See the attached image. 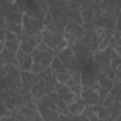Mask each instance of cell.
Returning <instances> with one entry per match:
<instances>
[{
  "label": "cell",
  "mask_w": 121,
  "mask_h": 121,
  "mask_svg": "<svg viewBox=\"0 0 121 121\" xmlns=\"http://www.w3.org/2000/svg\"><path fill=\"white\" fill-rule=\"evenodd\" d=\"M66 85L70 87V90L73 91L75 94L80 96L82 90H83V85H82V75H80V70H72V75H70V79L66 82Z\"/></svg>",
  "instance_id": "obj_15"
},
{
  "label": "cell",
  "mask_w": 121,
  "mask_h": 121,
  "mask_svg": "<svg viewBox=\"0 0 121 121\" xmlns=\"http://www.w3.org/2000/svg\"><path fill=\"white\" fill-rule=\"evenodd\" d=\"M16 6L23 14L42 21L45 18V14L49 11L47 0H16Z\"/></svg>",
  "instance_id": "obj_1"
},
{
  "label": "cell",
  "mask_w": 121,
  "mask_h": 121,
  "mask_svg": "<svg viewBox=\"0 0 121 121\" xmlns=\"http://www.w3.org/2000/svg\"><path fill=\"white\" fill-rule=\"evenodd\" d=\"M99 121H114V120H111V118H110V120H99Z\"/></svg>",
  "instance_id": "obj_34"
},
{
  "label": "cell",
  "mask_w": 121,
  "mask_h": 121,
  "mask_svg": "<svg viewBox=\"0 0 121 121\" xmlns=\"http://www.w3.org/2000/svg\"><path fill=\"white\" fill-rule=\"evenodd\" d=\"M20 79H21V85L26 90L30 91V89L39 80V75L31 72V70H20Z\"/></svg>",
  "instance_id": "obj_16"
},
{
  "label": "cell",
  "mask_w": 121,
  "mask_h": 121,
  "mask_svg": "<svg viewBox=\"0 0 121 121\" xmlns=\"http://www.w3.org/2000/svg\"><path fill=\"white\" fill-rule=\"evenodd\" d=\"M114 103H121V82L117 78L114 79L113 87H111V90L108 91V94H107V97H106V100H104L103 104H106L107 107H110Z\"/></svg>",
  "instance_id": "obj_12"
},
{
  "label": "cell",
  "mask_w": 121,
  "mask_h": 121,
  "mask_svg": "<svg viewBox=\"0 0 121 121\" xmlns=\"http://www.w3.org/2000/svg\"><path fill=\"white\" fill-rule=\"evenodd\" d=\"M56 56H58L59 60L65 65L66 69H69V70H76V69H78L76 56H75V52H73L72 47H66V48H63ZM78 70H79V69H78Z\"/></svg>",
  "instance_id": "obj_9"
},
{
  "label": "cell",
  "mask_w": 121,
  "mask_h": 121,
  "mask_svg": "<svg viewBox=\"0 0 121 121\" xmlns=\"http://www.w3.org/2000/svg\"><path fill=\"white\" fill-rule=\"evenodd\" d=\"M72 49L75 52V56H76V63H78V69L80 70L90 59H93V51L87 45H83V44H76V45H72Z\"/></svg>",
  "instance_id": "obj_7"
},
{
  "label": "cell",
  "mask_w": 121,
  "mask_h": 121,
  "mask_svg": "<svg viewBox=\"0 0 121 121\" xmlns=\"http://www.w3.org/2000/svg\"><path fill=\"white\" fill-rule=\"evenodd\" d=\"M55 121H80V116H66L60 113Z\"/></svg>",
  "instance_id": "obj_27"
},
{
  "label": "cell",
  "mask_w": 121,
  "mask_h": 121,
  "mask_svg": "<svg viewBox=\"0 0 121 121\" xmlns=\"http://www.w3.org/2000/svg\"><path fill=\"white\" fill-rule=\"evenodd\" d=\"M80 121H90L87 117H85V116H80Z\"/></svg>",
  "instance_id": "obj_31"
},
{
  "label": "cell",
  "mask_w": 121,
  "mask_h": 121,
  "mask_svg": "<svg viewBox=\"0 0 121 121\" xmlns=\"http://www.w3.org/2000/svg\"><path fill=\"white\" fill-rule=\"evenodd\" d=\"M17 56V68L20 70H31L32 69V55L16 54Z\"/></svg>",
  "instance_id": "obj_22"
},
{
  "label": "cell",
  "mask_w": 121,
  "mask_h": 121,
  "mask_svg": "<svg viewBox=\"0 0 121 121\" xmlns=\"http://www.w3.org/2000/svg\"><path fill=\"white\" fill-rule=\"evenodd\" d=\"M83 35H85V28H83V26L79 24V23H76V21L69 20L68 24H66L65 28H63V38H65L68 47L80 44Z\"/></svg>",
  "instance_id": "obj_3"
},
{
  "label": "cell",
  "mask_w": 121,
  "mask_h": 121,
  "mask_svg": "<svg viewBox=\"0 0 121 121\" xmlns=\"http://www.w3.org/2000/svg\"><path fill=\"white\" fill-rule=\"evenodd\" d=\"M39 78H41L45 83H48L49 86H52V87H55V86H56V83H58V80H56V78H55L54 72L51 70V68H47L45 70H42V72L39 73Z\"/></svg>",
  "instance_id": "obj_24"
},
{
  "label": "cell",
  "mask_w": 121,
  "mask_h": 121,
  "mask_svg": "<svg viewBox=\"0 0 121 121\" xmlns=\"http://www.w3.org/2000/svg\"><path fill=\"white\" fill-rule=\"evenodd\" d=\"M55 91L59 94V97L66 103V104H68V106L80 97V96L75 94L73 91L70 90V87H69L66 83H56V86H55Z\"/></svg>",
  "instance_id": "obj_11"
},
{
  "label": "cell",
  "mask_w": 121,
  "mask_h": 121,
  "mask_svg": "<svg viewBox=\"0 0 121 121\" xmlns=\"http://www.w3.org/2000/svg\"><path fill=\"white\" fill-rule=\"evenodd\" d=\"M96 83H97L100 87H103V89H106L107 91H110L111 90V87H113L114 80H111L106 73H99L97 78H96Z\"/></svg>",
  "instance_id": "obj_23"
},
{
  "label": "cell",
  "mask_w": 121,
  "mask_h": 121,
  "mask_svg": "<svg viewBox=\"0 0 121 121\" xmlns=\"http://www.w3.org/2000/svg\"><path fill=\"white\" fill-rule=\"evenodd\" d=\"M7 1H13V3H16V0H7Z\"/></svg>",
  "instance_id": "obj_35"
},
{
  "label": "cell",
  "mask_w": 121,
  "mask_h": 121,
  "mask_svg": "<svg viewBox=\"0 0 121 121\" xmlns=\"http://www.w3.org/2000/svg\"><path fill=\"white\" fill-rule=\"evenodd\" d=\"M6 35H7V30L3 28V27H0V42H4Z\"/></svg>",
  "instance_id": "obj_28"
},
{
  "label": "cell",
  "mask_w": 121,
  "mask_h": 121,
  "mask_svg": "<svg viewBox=\"0 0 121 121\" xmlns=\"http://www.w3.org/2000/svg\"><path fill=\"white\" fill-rule=\"evenodd\" d=\"M55 90V87H52V86H49L48 83H45L41 78H39V80L32 86L30 89V93H31V97H32V100L37 103L41 97H44L45 94H48L49 91H54Z\"/></svg>",
  "instance_id": "obj_10"
},
{
  "label": "cell",
  "mask_w": 121,
  "mask_h": 121,
  "mask_svg": "<svg viewBox=\"0 0 121 121\" xmlns=\"http://www.w3.org/2000/svg\"><path fill=\"white\" fill-rule=\"evenodd\" d=\"M0 121H14V117H9V116H4V117H0Z\"/></svg>",
  "instance_id": "obj_29"
},
{
  "label": "cell",
  "mask_w": 121,
  "mask_h": 121,
  "mask_svg": "<svg viewBox=\"0 0 121 121\" xmlns=\"http://www.w3.org/2000/svg\"><path fill=\"white\" fill-rule=\"evenodd\" d=\"M114 121H121V114H120V116H118V117H117V118H116Z\"/></svg>",
  "instance_id": "obj_33"
},
{
  "label": "cell",
  "mask_w": 121,
  "mask_h": 121,
  "mask_svg": "<svg viewBox=\"0 0 121 121\" xmlns=\"http://www.w3.org/2000/svg\"><path fill=\"white\" fill-rule=\"evenodd\" d=\"M110 65H111V69L117 70V68L121 66V56L110 48Z\"/></svg>",
  "instance_id": "obj_26"
},
{
  "label": "cell",
  "mask_w": 121,
  "mask_h": 121,
  "mask_svg": "<svg viewBox=\"0 0 121 121\" xmlns=\"http://www.w3.org/2000/svg\"><path fill=\"white\" fill-rule=\"evenodd\" d=\"M80 97L89 104V106H94V104H103V100L100 99L97 90L93 87V86H89V87H83L82 90V94Z\"/></svg>",
  "instance_id": "obj_14"
},
{
  "label": "cell",
  "mask_w": 121,
  "mask_h": 121,
  "mask_svg": "<svg viewBox=\"0 0 121 121\" xmlns=\"http://www.w3.org/2000/svg\"><path fill=\"white\" fill-rule=\"evenodd\" d=\"M0 63L3 65H7V66H17V56H16V52L7 49V48H3L1 54H0Z\"/></svg>",
  "instance_id": "obj_21"
},
{
  "label": "cell",
  "mask_w": 121,
  "mask_h": 121,
  "mask_svg": "<svg viewBox=\"0 0 121 121\" xmlns=\"http://www.w3.org/2000/svg\"><path fill=\"white\" fill-rule=\"evenodd\" d=\"M108 48H111L113 51H116V52L121 56V31L116 30L113 38H111V41H110V47H108Z\"/></svg>",
  "instance_id": "obj_25"
},
{
  "label": "cell",
  "mask_w": 121,
  "mask_h": 121,
  "mask_svg": "<svg viewBox=\"0 0 121 121\" xmlns=\"http://www.w3.org/2000/svg\"><path fill=\"white\" fill-rule=\"evenodd\" d=\"M3 48H4V45H3V42H0V54H1V51H3Z\"/></svg>",
  "instance_id": "obj_32"
},
{
  "label": "cell",
  "mask_w": 121,
  "mask_h": 121,
  "mask_svg": "<svg viewBox=\"0 0 121 121\" xmlns=\"http://www.w3.org/2000/svg\"><path fill=\"white\" fill-rule=\"evenodd\" d=\"M55 56L56 55L54 52H48V51H44L41 48H37L32 52V69H31V72L39 75L42 70H45L47 68L51 66V62Z\"/></svg>",
  "instance_id": "obj_2"
},
{
  "label": "cell",
  "mask_w": 121,
  "mask_h": 121,
  "mask_svg": "<svg viewBox=\"0 0 121 121\" xmlns=\"http://www.w3.org/2000/svg\"><path fill=\"white\" fill-rule=\"evenodd\" d=\"M14 121H42V117L39 116L38 110H32L30 107L24 106L20 108Z\"/></svg>",
  "instance_id": "obj_13"
},
{
  "label": "cell",
  "mask_w": 121,
  "mask_h": 121,
  "mask_svg": "<svg viewBox=\"0 0 121 121\" xmlns=\"http://www.w3.org/2000/svg\"><path fill=\"white\" fill-rule=\"evenodd\" d=\"M37 110H38L39 116L42 117L44 121H55L56 117L60 114L59 111H56L54 108H49L47 106H42V104H37Z\"/></svg>",
  "instance_id": "obj_19"
},
{
  "label": "cell",
  "mask_w": 121,
  "mask_h": 121,
  "mask_svg": "<svg viewBox=\"0 0 121 121\" xmlns=\"http://www.w3.org/2000/svg\"><path fill=\"white\" fill-rule=\"evenodd\" d=\"M51 70L54 72V75H55V78H56V80H58V83H66L69 79H70V75H72V70H69V69H66L65 68V65L62 63L59 60L58 56H55L52 62H51Z\"/></svg>",
  "instance_id": "obj_8"
},
{
  "label": "cell",
  "mask_w": 121,
  "mask_h": 121,
  "mask_svg": "<svg viewBox=\"0 0 121 121\" xmlns=\"http://www.w3.org/2000/svg\"><path fill=\"white\" fill-rule=\"evenodd\" d=\"M45 28V24L42 20L32 18L30 16H23V35H38Z\"/></svg>",
  "instance_id": "obj_6"
},
{
  "label": "cell",
  "mask_w": 121,
  "mask_h": 121,
  "mask_svg": "<svg viewBox=\"0 0 121 121\" xmlns=\"http://www.w3.org/2000/svg\"><path fill=\"white\" fill-rule=\"evenodd\" d=\"M117 79L121 82V66H118V68H117Z\"/></svg>",
  "instance_id": "obj_30"
},
{
  "label": "cell",
  "mask_w": 121,
  "mask_h": 121,
  "mask_svg": "<svg viewBox=\"0 0 121 121\" xmlns=\"http://www.w3.org/2000/svg\"><path fill=\"white\" fill-rule=\"evenodd\" d=\"M20 44H21V35L16 34V32H11V31H7V35H6V39L3 42L4 48L13 51V52H17L18 48H20Z\"/></svg>",
  "instance_id": "obj_17"
},
{
  "label": "cell",
  "mask_w": 121,
  "mask_h": 121,
  "mask_svg": "<svg viewBox=\"0 0 121 121\" xmlns=\"http://www.w3.org/2000/svg\"><path fill=\"white\" fill-rule=\"evenodd\" d=\"M41 35H42V42H44L47 47H49L54 52H56V55L59 54L63 48L68 47V44H66V41H65V38H63V34L54 32V31L48 30V28L45 27V28L42 30V32H41Z\"/></svg>",
  "instance_id": "obj_4"
},
{
  "label": "cell",
  "mask_w": 121,
  "mask_h": 121,
  "mask_svg": "<svg viewBox=\"0 0 121 121\" xmlns=\"http://www.w3.org/2000/svg\"><path fill=\"white\" fill-rule=\"evenodd\" d=\"M89 104L82 97H79L78 100H75L73 103H70L68 106V116H82V113L85 111V108Z\"/></svg>",
  "instance_id": "obj_18"
},
{
  "label": "cell",
  "mask_w": 121,
  "mask_h": 121,
  "mask_svg": "<svg viewBox=\"0 0 121 121\" xmlns=\"http://www.w3.org/2000/svg\"><path fill=\"white\" fill-rule=\"evenodd\" d=\"M90 108L94 111V114L99 117V120H110V118L113 120L111 110L106 104H94V106H90Z\"/></svg>",
  "instance_id": "obj_20"
},
{
  "label": "cell",
  "mask_w": 121,
  "mask_h": 121,
  "mask_svg": "<svg viewBox=\"0 0 121 121\" xmlns=\"http://www.w3.org/2000/svg\"><path fill=\"white\" fill-rule=\"evenodd\" d=\"M42 41V35H21V44L20 48L16 54H26V55H32V52L38 48L39 42Z\"/></svg>",
  "instance_id": "obj_5"
}]
</instances>
